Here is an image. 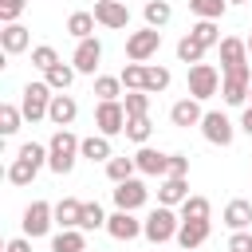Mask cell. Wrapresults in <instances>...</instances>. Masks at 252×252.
Here are the masks:
<instances>
[{
    "instance_id": "20",
    "label": "cell",
    "mask_w": 252,
    "mask_h": 252,
    "mask_svg": "<svg viewBox=\"0 0 252 252\" xmlns=\"http://www.w3.org/2000/svg\"><path fill=\"white\" fill-rule=\"evenodd\" d=\"M79 154H83V158H91V161H110V158H114V154H110L106 134H91V138H83Z\"/></svg>"
},
{
    "instance_id": "18",
    "label": "cell",
    "mask_w": 252,
    "mask_h": 252,
    "mask_svg": "<svg viewBox=\"0 0 252 252\" xmlns=\"http://www.w3.org/2000/svg\"><path fill=\"white\" fill-rule=\"evenodd\" d=\"M205 114H201V106H197V98H181V102H173V110H169V122L173 126H197Z\"/></svg>"
},
{
    "instance_id": "21",
    "label": "cell",
    "mask_w": 252,
    "mask_h": 252,
    "mask_svg": "<svg viewBox=\"0 0 252 252\" xmlns=\"http://www.w3.org/2000/svg\"><path fill=\"white\" fill-rule=\"evenodd\" d=\"M224 224H228L232 232L248 228V224H252V205H248V201H228V209H224Z\"/></svg>"
},
{
    "instance_id": "8",
    "label": "cell",
    "mask_w": 252,
    "mask_h": 252,
    "mask_svg": "<svg viewBox=\"0 0 252 252\" xmlns=\"http://www.w3.org/2000/svg\"><path fill=\"white\" fill-rule=\"evenodd\" d=\"M51 213H55V209H51L47 201H32V205L24 209V232H28V236H43V232L51 228Z\"/></svg>"
},
{
    "instance_id": "31",
    "label": "cell",
    "mask_w": 252,
    "mask_h": 252,
    "mask_svg": "<svg viewBox=\"0 0 252 252\" xmlns=\"http://www.w3.org/2000/svg\"><path fill=\"white\" fill-rule=\"evenodd\" d=\"M224 4H228V0H189V8H193L201 20H220V16H224Z\"/></svg>"
},
{
    "instance_id": "46",
    "label": "cell",
    "mask_w": 252,
    "mask_h": 252,
    "mask_svg": "<svg viewBox=\"0 0 252 252\" xmlns=\"http://www.w3.org/2000/svg\"><path fill=\"white\" fill-rule=\"evenodd\" d=\"M240 130H244V134H252V106L244 110V118H240Z\"/></svg>"
},
{
    "instance_id": "29",
    "label": "cell",
    "mask_w": 252,
    "mask_h": 252,
    "mask_svg": "<svg viewBox=\"0 0 252 252\" xmlns=\"http://www.w3.org/2000/svg\"><path fill=\"white\" fill-rule=\"evenodd\" d=\"M201 55H205V43H201V39L185 35V39L177 43V59H181V63H201Z\"/></svg>"
},
{
    "instance_id": "14",
    "label": "cell",
    "mask_w": 252,
    "mask_h": 252,
    "mask_svg": "<svg viewBox=\"0 0 252 252\" xmlns=\"http://www.w3.org/2000/svg\"><path fill=\"white\" fill-rule=\"evenodd\" d=\"M75 114H79V106H75V98H71V94H51L47 118H51L55 126H71V122H75Z\"/></svg>"
},
{
    "instance_id": "26",
    "label": "cell",
    "mask_w": 252,
    "mask_h": 252,
    "mask_svg": "<svg viewBox=\"0 0 252 252\" xmlns=\"http://www.w3.org/2000/svg\"><path fill=\"white\" fill-rule=\"evenodd\" d=\"M67 32H71L75 39H91V32H94V16H91V12H75V16L67 20Z\"/></svg>"
},
{
    "instance_id": "5",
    "label": "cell",
    "mask_w": 252,
    "mask_h": 252,
    "mask_svg": "<svg viewBox=\"0 0 252 252\" xmlns=\"http://www.w3.org/2000/svg\"><path fill=\"white\" fill-rule=\"evenodd\" d=\"M217 87H220V75L209 63L189 67V98H209V94H217Z\"/></svg>"
},
{
    "instance_id": "48",
    "label": "cell",
    "mask_w": 252,
    "mask_h": 252,
    "mask_svg": "<svg viewBox=\"0 0 252 252\" xmlns=\"http://www.w3.org/2000/svg\"><path fill=\"white\" fill-rule=\"evenodd\" d=\"M244 43H248V55H252V35H248V39H244Z\"/></svg>"
},
{
    "instance_id": "28",
    "label": "cell",
    "mask_w": 252,
    "mask_h": 252,
    "mask_svg": "<svg viewBox=\"0 0 252 252\" xmlns=\"http://www.w3.org/2000/svg\"><path fill=\"white\" fill-rule=\"evenodd\" d=\"M181 220H209V201L205 197H185L181 201Z\"/></svg>"
},
{
    "instance_id": "1",
    "label": "cell",
    "mask_w": 252,
    "mask_h": 252,
    "mask_svg": "<svg viewBox=\"0 0 252 252\" xmlns=\"http://www.w3.org/2000/svg\"><path fill=\"white\" fill-rule=\"evenodd\" d=\"M79 138L63 126V130H55V138H51V146H47V165L55 169V173H71L75 169V154H79Z\"/></svg>"
},
{
    "instance_id": "4",
    "label": "cell",
    "mask_w": 252,
    "mask_h": 252,
    "mask_svg": "<svg viewBox=\"0 0 252 252\" xmlns=\"http://www.w3.org/2000/svg\"><path fill=\"white\" fill-rule=\"evenodd\" d=\"M47 106H51V87L47 83H28L24 87V118L28 122H39L43 114H47Z\"/></svg>"
},
{
    "instance_id": "41",
    "label": "cell",
    "mask_w": 252,
    "mask_h": 252,
    "mask_svg": "<svg viewBox=\"0 0 252 252\" xmlns=\"http://www.w3.org/2000/svg\"><path fill=\"white\" fill-rule=\"evenodd\" d=\"M32 63H35L39 71H47V67L59 63V55H55V47H35V51H32Z\"/></svg>"
},
{
    "instance_id": "9",
    "label": "cell",
    "mask_w": 252,
    "mask_h": 252,
    "mask_svg": "<svg viewBox=\"0 0 252 252\" xmlns=\"http://www.w3.org/2000/svg\"><path fill=\"white\" fill-rule=\"evenodd\" d=\"M201 130H205V138H209L213 146H228V142H232V122H228L220 110H209V114L201 118Z\"/></svg>"
},
{
    "instance_id": "24",
    "label": "cell",
    "mask_w": 252,
    "mask_h": 252,
    "mask_svg": "<svg viewBox=\"0 0 252 252\" xmlns=\"http://www.w3.org/2000/svg\"><path fill=\"white\" fill-rule=\"evenodd\" d=\"M87 248V240H83V232H75V228H63L55 240H51V252H83Z\"/></svg>"
},
{
    "instance_id": "39",
    "label": "cell",
    "mask_w": 252,
    "mask_h": 252,
    "mask_svg": "<svg viewBox=\"0 0 252 252\" xmlns=\"http://www.w3.org/2000/svg\"><path fill=\"white\" fill-rule=\"evenodd\" d=\"M150 130H154V126H150L146 114H142V118H126V138H130V142H146Z\"/></svg>"
},
{
    "instance_id": "25",
    "label": "cell",
    "mask_w": 252,
    "mask_h": 252,
    "mask_svg": "<svg viewBox=\"0 0 252 252\" xmlns=\"http://www.w3.org/2000/svg\"><path fill=\"white\" fill-rule=\"evenodd\" d=\"M43 75H47V87H51V91H67V87H71V79H75V67L55 63V67H47Z\"/></svg>"
},
{
    "instance_id": "37",
    "label": "cell",
    "mask_w": 252,
    "mask_h": 252,
    "mask_svg": "<svg viewBox=\"0 0 252 252\" xmlns=\"http://www.w3.org/2000/svg\"><path fill=\"white\" fill-rule=\"evenodd\" d=\"M118 91H122V79H110V75H102V79H94V94H98L102 102H110V98H118Z\"/></svg>"
},
{
    "instance_id": "27",
    "label": "cell",
    "mask_w": 252,
    "mask_h": 252,
    "mask_svg": "<svg viewBox=\"0 0 252 252\" xmlns=\"http://www.w3.org/2000/svg\"><path fill=\"white\" fill-rule=\"evenodd\" d=\"M134 169H138V161H134V158H110V161H106V177H110L114 185H118V181H126Z\"/></svg>"
},
{
    "instance_id": "19",
    "label": "cell",
    "mask_w": 252,
    "mask_h": 252,
    "mask_svg": "<svg viewBox=\"0 0 252 252\" xmlns=\"http://www.w3.org/2000/svg\"><path fill=\"white\" fill-rule=\"evenodd\" d=\"M185 197H189V181L185 177H165L161 189H158V201L161 205H181Z\"/></svg>"
},
{
    "instance_id": "2",
    "label": "cell",
    "mask_w": 252,
    "mask_h": 252,
    "mask_svg": "<svg viewBox=\"0 0 252 252\" xmlns=\"http://www.w3.org/2000/svg\"><path fill=\"white\" fill-rule=\"evenodd\" d=\"M177 217L169 213V205H161V209H154L150 217H146V224H142V232L154 240V244H165V240H173L177 236Z\"/></svg>"
},
{
    "instance_id": "23",
    "label": "cell",
    "mask_w": 252,
    "mask_h": 252,
    "mask_svg": "<svg viewBox=\"0 0 252 252\" xmlns=\"http://www.w3.org/2000/svg\"><path fill=\"white\" fill-rule=\"evenodd\" d=\"M79 217H83V205H79L75 197H63V201L55 205V220H59L63 228H79Z\"/></svg>"
},
{
    "instance_id": "33",
    "label": "cell",
    "mask_w": 252,
    "mask_h": 252,
    "mask_svg": "<svg viewBox=\"0 0 252 252\" xmlns=\"http://www.w3.org/2000/svg\"><path fill=\"white\" fill-rule=\"evenodd\" d=\"M32 177H35V165H32L28 158H16L12 169H8V181H12V185H28Z\"/></svg>"
},
{
    "instance_id": "34",
    "label": "cell",
    "mask_w": 252,
    "mask_h": 252,
    "mask_svg": "<svg viewBox=\"0 0 252 252\" xmlns=\"http://www.w3.org/2000/svg\"><path fill=\"white\" fill-rule=\"evenodd\" d=\"M122 83H126L130 91H146V67H142V63H126V67H122Z\"/></svg>"
},
{
    "instance_id": "10",
    "label": "cell",
    "mask_w": 252,
    "mask_h": 252,
    "mask_svg": "<svg viewBox=\"0 0 252 252\" xmlns=\"http://www.w3.org/2000/svg\"><path fill=\"white\" fill-rule=\"evenodd\" d=\"M114 205H118V209H126V213L142 209V205H146V185H142V181H134V177L118 181V189H114Z\"/></svg>"
},
{
    "instance_id": "3",
    "label": "cell",
    "mask_w": 252,
    "mask_h": 252,
    "mask_svg": "<svg viewBox=\"0 0 252 252\" xmlns=\"http://www.w3.org/2000/svg\"><path fill=\"white\" fill-rule=\"evenodd\" d=\"M248 87H252V75H248V63H240V67L224 71L220 94H224V102H228V106H240V102L248 98Z\"/></svg>"
},
{
    "instance_id": "36",
    "label": "cell",
    "mask_w": 252,
    "mask_h": 252,
    "mask_svg": "<svg viewBox=\"0 0 252 252\" xmlns=\"http://www.w3.org/2000/svg\"><path fill=\"white\" fill-rule=\"evenodd\" d=\"M165 87H169V71H165V67H146V91L158 94V91H165Z\"/></svg>"
},
{
    "instance_id": "42",
    "label": "cell",
    "mask_w": 252,
    "mask_h": 252,
    "mask_svg": "<svg viewBox=\"0 0 252 252\" xmlns=\"http://www.w3.org/2000/svg\"><path fill=\"white\" fill-rule=\"evenodd\" d=\"M20 158H28V161L39 169V165L47 161V150H43V146H35V142H24V146H20Z\"/></svg>"
},
{
    "instance_id": "30",
    "label": "cell",
    "mask_w": 252,
    "mask_h": 252,
    "mask_svg": "<svg viewBox=\"0 0 252 252\" xmlns=\"http://www.w3.org/2000/svg\"><path fill=\"white\" fill-rule=\"evenodd\" d=\"M122 106H126V118H142L150 110V91H130Z\"/></svg>"
},
{
    "instance_id": "11",
    "label": "cell",
    "mask_w": 252,
    "mask_h": 252,
    "mask_svg": "<svg viewBox=\"0 0 252 252\" xmlns=\"http://www.w3.org/2000/svg\"><path fill=\"white\" fill-rule=\"evenodd\" d=\"M94 20H98L102 28H126V24H130V12H126V4H118V0H98V4H94Z\"/></svg>"
},
{
    "instance_id": "22",
    "label": "cell",
    "mask_w": 252,
    "mask_h": 252,
    "mask_svg": "<svg viewBox=\"0 0 252 252\" xmlns=\"http://www.w3.org/2000/svg\"><path fill=\"white\" fill-rule=\"evenodd\" d=\"M0 47H4L8 55H20V51L28 47V28H20V24H8V28L0 32Z\"/></svg>"
},
{
    "instance_id": "35",
    "label": "cell",
    "mask_w": 252,
    "mask_h": 252,
    "mask_svg": "<svg viewBox=\"0 0 252 252\" xmlns=\"http://www.w3.org/2000/svg\"><path fill=\"white\" fill-rule=\"evenodd\" d=\"M189 35H193V39H201L205 47H213V43H220V32H217V24H213V20H201V24H197V28L189 32Z\"/></svg>"
},
{
    "instance_id": "6",
    "label": "cell",
    "mask_w": 252,
    "mask_h": 252,
    "mask_svg": "<svg viewBox=\"0 0 252 252\" xmlns=\"http://www.w3.org/2000/svg\"><path fill=\"white\" fill-rule=\"evenodd\" d=\"M94 126H98L106 138H110V134H122V130H126V106L114 102V98H110V102H98V110H94Z\"/></svg>"
},
{
    "instance_id": "45",
    "label": "cell",
    "mask_w": 252,
    "mask_h": 252,
    "mask_svg": "<svg viewBox=\"0 0 252 252\" xmlns=\"http://www.w3.org/2000/svg\"><path fill=\"white\" fill-rule=\"evenodd\" d=\"M228 252H252V236L240 228V232H232V240H228Z\"/></svg>"
},
{
    "instance_id": "47",
    "label": "cell",
    "mask_w": 252,
    "mask_h": 252,
    "mask_svg": "<svg viewBox=\"0 0 252 252\" xmlns=\"http://www.w3.org/2000/svg\"><path fill=\"white\" fill-rule=\"evenodd\" d=\"M4 252H32V248H28V240H12Z\"/></svg>"
},
{
    "instance_id": "32",
    "label": "cell",
    "mask_w": 252,
    "mask_h": 252,
    "mask_svg": "<svg viewBox=\"0 0 252 252\" xmlns=\"http://www.w3.org/2000/svg\"><path fill=\"white\" fill-rule=\"evenodd\" d=\"M169 16H173V12H169V4H165V0H150V4H146V24H150V28L169 24Z\"/></svg>"
},
{
    "instance_id": "13",
    "label": "cell",
    "mask_w": 252,
    "mask_h": 252,
    "mask_svg": "<svg viewBox=\"0 0 252 252\" xmlns=\"http://www.w3.org/2000/svg\"><path fill=\"white\" fill-rule=\"evenodd\" d=\"M98 59H102V47H98V39H79V47H75V71L91 75V71L98 67Z\"/></svg>"
},
{
    "instance_id": "49",
    "label": "cell",
    "mask_w": 252,
    "mask_h": 252,
    "mask_svg": "<svg viewBox=\"0 0 252 252\" xmlns=\"http://www.w3.org/2000/svg\"><path fill=\"white\" fill-rule=\"evenodd\" d=\"M232 4H244V0H232Z\"/></svg>"
},
{
    "instance_id": "7",
    "label": "cell",
    "mask_w": 252,
    "mask_h": 252,
    "mask_svg": "<svg viewBox=\"0 0 252 252\" xmlns=\"http://www.w3.org/2000/svg\"><path fill=\"white\" fill-rule=\"evenodd\" d=\"M158 43H161V32H158V28L134 32V35L126 39V55H130V63H142V59H150V55L158 51Z\"/></svg>"
},
{
    "instance_id": "50",
    "label": "cell",
    "mask_w": 252,
    "mask_h": 252,
    "mask_svg": "<svg viewBox=\"0 0 252 252\" xmlns=\"http://www.w3.org/2000/svg\"><path fill=\"white\" fill-rule=\"evenodd\" d=\"M248 94H252V87H248Z\"/></svg>"
},
{
    "instance_id": "43",
    "label": "cell",
    "mask_w": 252,
    "mask_h": 252,
    "mask_svg": "<svg viewBox=\"0 0 252 252\" xmlns=\"http://www.w3.org/2000/svg\"><path fill=\"white\" fill-rule=\"evenodd\" d=\"M24 4H28V0H0V20H4V24H16V16L24 12Z\"/></svg>"
},
{
    "instance_id": "17",
    "label": "cell",
    "mask_w": 252,
    "mask_h": 252,
    "mask_svg": "<svg viewBox=\"0 0 252 252\" xmlns=\"http://www.w3.org/2000/svg\"><path fill=\"white\" fill-rule=\"evenodd\" d=\"M244 55H248V43H244V39H236V35L220 39V67H224V71L240 67V63H244Z\"/></svg>"
},
{
    "instance_id": "38",
    "label": "cell",
    "mask_w": 252,
    "mask_h": 252,
    "mask_svg": "<svg viewBox=\"0 0 252 252\" xmlns=\"http://www.w3.org/2000/svg\"><path fill=\"white\" fill-rule=\"evenodd\" d=\"M20 118H24V110H16V106H0V134H16L20 130Z\"/></svg>"
},
{
    "instance_id": "12",
    "label": "cell",
    "mask_w": 252,
    "mask_h": 252,
    "mask_svg": "<svg viewBox=\"0 0 252 252\" xmlns=\"http://www.w3.org/2000/svg\"><path fill=\"white\" fill-rule=\"evenodd\" d=\"M106 232H110L114 240H134V236L142 232V224H138V220H134L126 209H118L114 217H106Z\"/></svg>"
},
{
    "instance_id": "16",
    "label": "cell",
    "mask_w": 252,
    "mask_h": 252,
    "mask_svg": "<svg viewBox=\"0 0 252 252\" xmlns=\"http://www.w3.org/2000/svg\"><path fill=\"white\" fill-rule=\"evenodd\" d=\"M205 240H209V220H181V228H177V244L181 248H197Z\"/></svg>"
},
{
    "instance_id": "40",
    "label": "cell",
    "mask_w": 252,
    "mask_h": 252,
    "mask_svg": "<svg viewBox=\"0 0 252 252\" xmlns=\"http://www.w3.org/2000/svg\"><path fill=\"white\" fill-rule=\"evenodd\" d=\"M98 224H106V217H102V209H98V201H94V205H83V217H79V228H98Z\"/></svg>"
},
{
    "instance_id": "44",
    "label": "cell",
    "mask_w": 252,
    "mask_h": 252,
    "mask_svg": "<svg viewBox=\"0 0 252 252\" xmlns=\"http://www.w3.org/2000/svg\"><path fill=\"white\" fill-rule=\"evenodd\" d=\"M185 173H189V158L169 154V169H165V177H185Z\"/></svg>"
},
{
    "instance_id": "15",
    "label": "cell",
    "mask_w": 252,
    "mask_h": 252,
    "mask_svg": "<svg viewBox=\"0 0 252 252\" xmlns=\"http://www.w3.org/2000/svg\"><path fill=\"white\" fill-rule=\"evenodd\" d=\"M134 161H138V169L150 173V177H165V169H169V154H158V150H138Z\"/></svg>"
}]
</instances>
